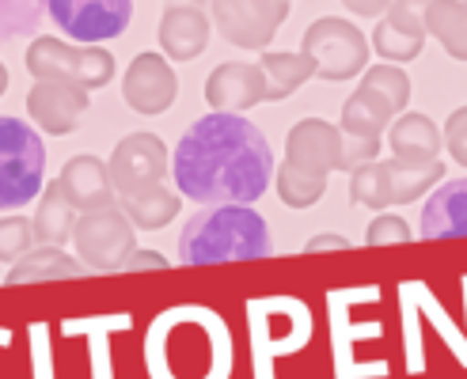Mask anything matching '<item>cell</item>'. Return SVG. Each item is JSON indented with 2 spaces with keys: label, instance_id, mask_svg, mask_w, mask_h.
<instances>
[{
  "label": "cell",
  "instance_id": "6",
  "mask_svg": "<svg viewBox=\"0 0 467 379\" xmlns=\"http://www.w3.org/2000/svg\"><path fill=\"white\" fill-rule=\"evenodd\" d=\"M168 149L156 133H130L122 137L110 152L107 163V175H110V190H114V201L119 209L141 201L156 190H163V179H168Z\"/></svg>",
  "mask_w": 467,
  "mask_h": 379
},
{
  "label": "cell",
  "instance_id": "34",
  "mask_svg": "<svg viewBox=\"0 0 467 379\" xmlns=\"http://www.w3.org/2000/svg\"><path fill=\"white\" fill-rule=\"evenodd\" d=\"M8 91V68H5V61H0V95Z\"/></svg>",
  "mask_w": 467,
  "mask_h": 379
},
{
  "label": "cell",
  "instance_id": "30",
  "mask_svg": "<svg viewBox=\"0 0 467 379\" xmlns=\"http://www.w3.org/2000/svg\"><path fill=\"white\" fill-rule=\"evenodd\" d=\"M441 140H445V149L452 152V159L460 163V168H467V107H456V110L449 114Z\"/></svg>",
  "mask_w": 467,
  "mask_h": 379
},
{
  "label": "cell",
  "instance_id": "29",
  "mask_svg": "<svg viewBox=\"0 0 467 379\" xmlns=\"http://www.w3.org/2000/svg\"><path fill=\"white\" fill-rule=\"evenodd\" d=\"M368 247H391V243H410V228L403 217H377L365 235Z\"/></svg>",
  "mask_w": 467,
  "mask_h": 379
},
{
  "label": "cell",
  "instance_id": "23",
  "mask_svg": "<svg viewBox=\"0 0 467 379\" xmlns=\"http://www.w3.org/2000/svg\"><path fill=\"white\" fill-rule=\"evenodd\" d=\"M426 35H433L445 54L467 61V0H433L426 12Z\"/></svg>",
  "mask_w": 467,
  "mask_h": 379
},
{
  "label": "cell",
  "instance_id": "18",
  "mask_svg": "<svg viewBox=\"0 0 467 379\" xmlns=\"http://www.w3.org/2000/svg\"><path fill=\"white\" fill-rule=\"evenodd\" d=\"M422 240H467V179L441 182L426 198Z\"/></svg>",
  "mask_w": 467,
  "mask_h": 379
},
{
  "label": "cell",
  "instance_id": "9",
  "mask_svg": "<svg viewBox=\"0 0 467 379\" xmlns=\"http://www.w3.org/2000/svg\"><path fill=\"white\" fill-rule=\"evenodd\" d=\"M300 54H308L316 61V77L331 84L361 77L368 68L365 31H358L349 19H316L300 38Z\"/></svg>",
  "mask_w": 467,
  "mask_h": 379
},
{
  "label": "cell",
  "instance_id": "26",
  "mask_svg": "<svg viewBox=\"0 0 467 379\" xmlns=\"http://www.w3.org/2000/svg\"><path fill=\"white\" fill-rule=\"evenodd\" d=\"M122 212L130 217V224H133L137 231H160L163 224H171V220L179 217V198L171 194L168 186H163V190H156V194L126 205Z\"/></svg>",
  "mask_w": 467,
  "mask_h": 379
},
{
  "label": "cell",
  "instance_id": "5",
  "mask_svg": "<svg viewBox=\"0 0 467 379\" xmlns=\"http://www.w3.org/2000/svg\"><path fill=\"white\" fill-rule=\"evenodd\" d=\"M46 186V145L23 118L0 114V209H23Z\"/></svg>",
  "mask_w": 467,
  "mask_h": 379
},
{
  "label": "cell",
  "instance_id": "27",
  "mask_svg": "<svg viewBox=\"0 0 467 379\" xmlns=\"http://www.w3.org/2000/svg\"><path fill=\"white\" fill-rule=\"evenodd\" d=\"M46 19V0H0V46L35 35Z\"/></svg>",
  "mask_w": 467,
  "mask_h": 379
},
{
  "label": "cell",
  "instance_id": "20",
  "mask_svg": "<svg viewBox=\"0 0 467 379\" xmlns=\"http://www.w3.org/2000/svg\"><path fill=\"white\" fill-rule=\"evenodd\" d=\"M77 217L80 212L68 205L61 198V190H57V179L42 190V201H38V212H35V220H31V231H35V243L38 247H61L73 240V228H77Z\"/></svg>",
  "mask_w": 467,
  "mask_h": 379
},
{
  "label": "cell",
  "instance_id": "17",
  "mask_svg": "<svg viewBox=\"0 0 467 379\" xmlns=\"http://www.w3.org/2000/svg\"><path fill=\"white\" fill-rule=\"evenodd\" d=\"M160 46L171 61H194L209 46V15L198 5H168L160 19Z\"/></svg>",
  "mask_w": 467,
  "mask_h": 379
},
{
  "label": "cell",
  "instance_id": "11",
  "mask_svg": "<svg viewBox=\"0 0 467 379\" xmlns=\"http://www.w3.org/2000/svg\"><path fill=\"white\" fill-rule=\"evenodd\" d=\"M289 19V0H213V23L240 50H266Z\"/></svg>",
  "mask_w": 467,
  "mask_h": 379
},
{
  "label": "cell",
  "instance_id": "35",
  "mask_svg": "<svg viewBox=\"0 0 467 379\" xmlns=\"http://www.w3.org/2000/svg\"><path fill=\"white\" fill-rule=\"evenodd\" d=\"M171 5H198V0H171Z\"/></svg>",
  "mask_w": 467,
  "mask_h": 379
},
{
  "label": "cell",
  "instance_id": "14",
  "mask_svg": "<svg viewBox=\"0 0 467 379\" xmlns=\"http://www.w3.org/2000/svg\"><path fill=\"white\" fill-rule=\"evenodd\" d=\"M122 95H126V103L137 114H163L175 103L179 80L171 73V65L163 61L160 54H137L130 61V68H126Z\"/></svg>",
  "mask_w": 467,
  "mask_h": 379
},
{
  "label": "cell",
  "instance_id": "10",
  "mask_svg": "<svg viewBox=\"0 0 467 379\" xmlns=\"http://www.w3.org/2000/svg\"><path fill=\"white\" fill-rule=\"evenodd\" d=\"M46 15L73 42H110L126 35L133 19V0H46Z\"/></svg>",
  "mask_w": 467,
  "mask_h": 379
},
{
  "label": "cell",
  "instance_id": "21",
  "mask_svg": "<svg viewBox=\"0 0 467 379\" xmlns=\"http://www.w3.org/2000/svg\"><path fill=\"white\" fill-rule=\"evenodd\" d=\"M259 68L266 77V103L289 99L300 84L316 77V61L308 54H274V50H263Z\"/></svg>",
  "mask_w": 467,
  "mask_h": 379
},
{
  "label": "cell",
  "instance_id": "13",
  "mask_svg": "<svg viewBox=\"0 0 467 379\" xmlns=\"http://www.w3.org/2000/svg\"><path fill=\"white\" fill-rule=\"evenodd\" d=\"M27 114L38 129L54 137L77 133L80 118L88 114V91L61 80H35V87L27 91Z\"/></svg>",
  "mask_w": 467,
  "mask_h": 379
},
{
  "label": "cell",
  "instance_id": "3",
  "mask_svg": "<svg viewBox=\"0 0 467 379\" xmlns=\"http://www.w3.org/2000/svg\"><path fill=\"white\" fill-rule=\"evenodd\" d=\"M270 254V228L251 205H209L186 220L179 258L186 266L259 262Z\"/></svg>",
  "mask_w": 467,
  "mask_h": 379
},
{
  "label": "cell",
  "instance_id": "15",
  "mask_svg": "<svg viewBox=\"0 0 467 379\" xmlns=\"http://www.w3.org/2000/svg\"><path fill=\"white\" fill-rule=\"evenodd\" d=\"M205 103L224 114H240L266 103V77L259 65L224 61L205 77Z\"/></svg>",
  "mask_w": 467,
  "mask_h": 379
},
{
  "label": "cell",
  "instance_id": "2",
  "mask_svg": "<svg viewBox=\"0 0 467 379\" xmlns=\"http://www.w3.org/2000/svg\"><path fill=\"white\" fill-rule=\"evenodd\" d=\"M410 103V80L400 65H372L358 91L342 107V168L354 171L361 163H372L380 152V137L395 122V114Z\"/></svg>",
  "mask_w": 467,
  "mask_h": 379
},
{
  "label": "cell",
  "instance_id": "32",
  "mask_svg": "<svg viewBox=\"0 0 467 379\" xmlns=\"http://www.w3.org/2000/svg\"><path fill=\"white\" fill-rule=\"evenodd\" d=\"M354 15H384L391 8V0H342Z\"/></svg>",
  "mask_w": 467,
  "mask_h": 379
},
{
  "label": "cell",
  "instance_id": "12",
  "mask_svg": "<svg viewBox=\"0 0 467 379\" xmlns=\"http://www.w3.org/2000/svg\"><path fill=\"white\" fill-rule=\"evenodd\" d=\"M433 0H391V8L372 31V50L388 65L414 61L426 46V12Z\"/></svg>",
  "mask_w": 467,
  "mask_h": 379
},
{
  "label": "cell",
  "instance_id": "22",
  "mask_svg": "<svg viewBox=\"0 0 467 379\" xmlns=\"http://www.w3.org/2000/svg\"><path fill=\"white\" fill-rule=\"evenodd\" d=\"M88 270L68 258L61 247H35L19 258L8 273V284H38V281H61V277H84Z\"/></svg>",
  "mask_w": 467,
  "mask_h": 379
},
{
  "label": "cell",
  "instance_id": "25",
  "mask_svg": "<svg viewBox=\"0 0 467 379\" xmlns=\"http://www.w3.org/2000/svg\"><path fill=\"white\" fill-rule=\"evenodd\" d=\"M349 198L365 209H388L391 205V186H388V163H361L349 171Z\"/></svg>",
  "mask_w": 467,
  "mask_h": 379
},
{
  "label": "cell",
  "instance_id": "28",
  "mask_svg": "<svg viewBox=\"0 0 467 379\" xmlns=\"http://www.w3.org/2000/svg\"><path fill=\"white\" fill-rule=\"evenodd\" d=\"M27 251H35V231L31 220L5 217L0 220V262H19Z\"/></svg>",
  "mask_w": 467,
  "mask_h": 379
},
{
  "label": "cell",
  "instance_id": "4",
  "mask_svg": "<svg viewBox=\"0 0 467 379\" xmlns=\"http://www.w3.org/2000/svg\"><path fill=\"white\" fill-rule=\"evenodd\" d=\"M331 171H342V133L323 122V118H305L289 129L285 140V163L277 168V194L289 209H312Z\"/></svg>",
  "mask_w": 467,
  "mask_h": 379
},
{
  "label": "cell",
  "instance_id": "7",
  "mask_svg": "<svg viewBox=\"0 0 467 379\" xmlns=\"http://www.w3.org/2000/svg\"><path fill=\"white\" fill-rule=\"evenodd\" d=\"M27 73L35 80H61L84 91L107 87L114 77V57L99 46H65L61 38L42 35L27 50Z\"/></svg>",
  "mask_w": 467,
  "mask_h": 379
},
{
  "label": "cell",
  "instance_id": "8",
  "mask_svg": "<svg viewBox=\"0 0 467 379\" xmlns=\"http://www.w3.org/2000/svg\"><path fill=\"white\" fill-rule=\"evenodd\" d=\"M73 243H77L80 266L88 273H114V270H126V262L133 258L137 228L130 224V217L119 205L80 212L73 228Z\"/></svg>",
  "mask_w": 467,
  "mask_h": 379
},
{
  "label": "cell",
  "instance_id": "33",
  "mask_svg": "<svg viewBox=\"0 0 467 379\" xmlns=\"http://www.w3.org/2000/svg\"><path fill=\"white\" fill-rule=\"evenodd\" d=\"M346 247H349L346 235H316L308 243V251H346Z\"/></svg>",
  "mask_w": 467,
  "mask_h": 379
},
{
  "label": "cell",
  "instance_id": "31",
  "mask_svg": "<svg viewBox=\"0 0 467 379\" xmlns=\"http://www.w3.org/2000/svg\"><path fill=\"white\" fill-rule=\"evenodd\" d=\"M163 266H168V258L156 251H133V258L126 262V270H163Z\"/></svg>",
  "mask_w": 467,
  "mask_h": 379
},
{
  "label": "cell",
  "instance_id": "24",
  "mask_svg": "<svg viewBox=\"0 0 467 379\" xmlns=\"http://www.w3.org/2000/svg\"><path fill=\"white\" fill-rule=\"evenodd\" d=\"M445 179V163H400L388 159V186H391V205H410L426 194L430 186Z\"/></svg>",
  "mask_w": 467,
  "mask_h": 379
},
{
  "label": "cell",
  "instance_id": "16",
  "mask_svg": "<svg viewBox=\"0 0 467 379\" xmlns=\"http://www.w3.org/2000/svg\"><path fill=\"white\" fill-rule=\"evenodd\" d=\"M57 190L77 212H96V209L119 205L114 201V190H110L107 163L96 159V156H73L68 159L61 179H57Z\"/></svg>",
  "mask_w": 467,
  "mask_h": 379
},
{
  "label": "cell",
  "instance_id": "19",
  "mask_svg": "<svg viewBox=\"0 0 467 379\" xmlns=\"http://www.w3.org/2000/svg\"><path fill=\"white\" fill-rule=\"evenodd\" d=\"M388 145L391 156L400 163H437L445 140H441V129L430 122L426 114H403L388 126Z\"/></svg>",
  "mask_w": 467,
  "mask_h": 379
},
{
  "label": "cell",
  "instance_id": "1",
  "mask_svg": "<svg viewBox=\"0 0 467 379\" xmlns=\"http://www.w3.org/2000/svg\"><path fill=\"white\" fill-rule=\"evenodd\" d=\"M168 171L198 205H251L274 182V152L244 114L213 110L179 137Z\"/></svg>",
  "mask_w": 467,
  "mask_h": 379
}]
</instances>
